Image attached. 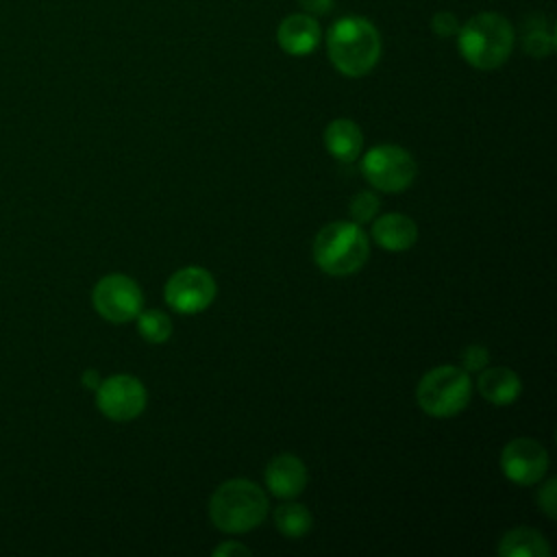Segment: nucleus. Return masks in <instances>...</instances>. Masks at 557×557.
<instances>
[{
  "label": "nucleus",
  "mask_w": 557,
  "mask_h": 557,
  "mask_svg": "<svg viewBox=\"0 0 557 557\" xmlns=\"http://www.w3.org/2000/svg\"><path fill=\"white\" fill-rule=\"evenodd\" d=\"M326 52L339 74L359 78L379 63L381 35L370 20L346 15L335 20L329 28Z\"/></svg>",
  "instance_id": "nucleus-1"
},
{
  "label": "nucleus",
  "mask_w": 557,
  "mask_h": 557,
  "mask_svg": "<svg viewBox=\"0 0 557 557\" xmlns=\"http://www.w3.org/2000/svg\"><path fill=\"white\" fill-rule=\"evenodd\" d=\"M516 33L500 13H476L457 30L461 57L476 70H494L503 65L513 50Z\"/></svg>",
  "instance_id": "nucleus-2"
},
{
  "label": "nucleus",
  "mask_w": 557,
  "mask_h": 557,
  "mask_svg": "<svg viewBox=\"0 0 557 557\" xmlns=\"http://www.w3.org/2000/svg\"><path fill=\"white\" fill-rule=\"evenodd\" d=\"M268 498L261 487L246 479L222 483L209 500L211 522L224 533H244L263 522Z\"/></svg>",
  "instance_id": "nucleus-3"
},
{
  "label": "nucleus",
  "mask_w": 557,
  "mask_h": 557,
  "mask_svg": "<svg viewBox=\"0 0 557 557\" xmlns=\"http://www.w3.org/2000/svg\"><path fill=\"white\" fill-rule=\"evenodd\" d=\"M370 255L366 233L355 222H331L313 242V259L326 274L346 276L363 268Z\"/></svg>",
  "instance_id": "nucleus-4"
},
{
  "label": "nucleus",
  "mask_w": 557,
  "mask_h": 557,
  "mask_svg": "<svg viewBox=\"0 0 557 557\" xmlns=\"http://www.w3.org/2000/svg\"><path fill=\"white\" fill-rule=\"evenodd\" d=\"M470 394L472 383L463 368L440 366L420 379L416 400L424 413L433 418H450L470 403Z\"/></svg>",
  "instance_id": "nucleus-5"
},
{
  "label": "nucleus",
  "mask_w": 557,
  "mask_h": 557,
  "mask_svg": "<svg viewBox=\"0 0 557 557\" xmlns=\"http://www.w3.org/2000/svg\"><path fill=\"white\" fill-rule=\"evenodd\" d=\"M361 172L366 181L381 191L398 194L407 189L416 178V161L400 146H374L361 159Z\"/></svg>",
  "instance_id": "nucleus-6"
},
{
  "label": "nucleus",
  "mask_w": 557,
  "mask_h": 557,
  "mask_svg": "<svg viewBox=\"0 0 557 557\" xmlns=\"http://www.w3.org/2000/svg\"><path fill=\"white\" fill-rule=\"evenodd\" d=\"M96 311L109 322H128L141 311L144 298L139 285L126 274L102 276L91 294Z\"/></svg>",
  "instance_id": "nucleus-7"
},
{
  "label": "nucleus",
  "mask_w": 557,
  "mask_h": 557,
  "mask_svg": "<svg viewBox=\"0 0 557 557\" xmlns=\"http://www.w3.org/2000/svg\"><path fill=\"white\" fill-rule=\"evenodd\" d=\"M215 298V281L205 268H183L165 283V300L178 313H198Z\"/></svg>",
  "instance_id": "nucleus-8"
},
{
  "label": "nucleus",
  "mask_w": 557,
  "mask_h": 557,
  "mask_svg": "<svg viewBox=\"0 0 557 557\" xmlns=\"http://www.w3.org/2000/svg\"><path fill=\"white\" fill-rule=\"evenodd\" d=\"M98 409L115 422L137 418L146 407V389L139 379L131 374H115L96 387Z\"/></svg>",
  "instance_id": "nucleus-9"
},
{
  "label": "nucleus",
  "mask_w": 557,
  "mask_h": 557,
  "mask_svg": "<svg viewBox=\"0 0 557 557\" xmlns=\"http://www.w3.org/2000/svg\"><path fill=\"white\" fill-rule=\"evenodd\" d=\"M500 470L518 485H533L548 470V453L531 437H516L500 453Z\"/></svg>",
  "instance_id": "nucleus-10"
},
{
  "label": "nucleus",
  "mask_w": 557,
  "mask_h": 557,
  "mask_svg": "<svg viewBox=\"0 0 557 557\" xmlns=\"http://www.w3.org/2000/svg\"><path fill=\"white\" fill-rule=\"evenodd\" d=\"M320 26L309 13H292L287 15L276 30L278 46L292 57H305L313 52L320 44Z\"/></svg>",
  "instance_id": "nucleus-11"
},
{
  "label": "nucleus",
  "mask_w": 557,
  "mask_h": 557,
  "mask_svg": "<svg viewBox=\"0 0 557 557\" xmlns=\"http://www.w3.org/2000/svg\"><path fill=\"white\" fill-rule=\"evenodd\" d=\"M265 485L278 498H292L307 485V468L294 455H278L265 468Z\"/></svg>",
  "instance_id": "nucleus-12"
},
{
  "label": "nucleus",
  "mask_w": 557,
  "mask_h": 557,
  "mask_svg": "<svg viewBox=\"0 0 557 557\" xmlns=\"http://www.w3.org/2000/svg\"><path fill=\"white\" fill-rule=\"evenodd\" d=\"M372 237L381 248L400 252L416 244L418 226L411 218H407L403 213H385L383 218H379L374 222Z\"/></svg>",
  "instance_id": "nucleus-13"
},
{
  "label": "nucleus",
  "mask_w": 557,
  "mask_h": 557,
  "mask_svg": "<svg viewBox=\"0 0 557 557\" xmlns=\"http://www.w3.org/2000/svg\"><path fill=\"white\" fill-rule=\"evenodd\" d=\"M324 146L335 159L355 161L363 148L361 128L348 117H337L324 131Z\"/></svg>",
  "instance_id": "nucleus-14"
},
{
  "label": "nucleus",
  "mask_w": 557,
  "mask_h": 557,
  "mask_svg": "<svg viewBox=\"0 0 557 557\" xmlns=\"http://www.w3.org/2000/svg\"><path fill=\"white\" fill-rule=\"evenodd\" d=\"M479 392L483 398H487L494 405H511L522 389V383L518 374L509 368H487L481 372L479 381Z\"/></svg>",
  "instance_id": "nucleus-15"
},
{
  "label": "nucleus",
  "mask_w": 557,
  "mask_h": 557,
  "mask_svg": "<svg viewBox=\"0 0 557 557\" xmlns=\"http://www.w3.org/2000/svg\"><path fill=\"white\" fill-rule=\"evenodd\" d=\"M498 555L503 557H548L550 546L544 535L529 527H518L500 537Z\"/></svg>",
  "instance_id": "nucleus-16"
},
{
  "label": "nucleus",
  "mask_w": 557,
  "mask_h": 557,
  "mask_svg": "<svg viewBox=\"0 0 557 557\" xmlns=\"http://www.w3.org/2000/svg\"><path fill=\"white\" fill-rule=\"evenodd\" d=\"M522 46L531 57H548L555 50V28L544 15H529L522 26Z\"/></svg>",
  "instance_id": "nucleus-17"
},
{
  "label": "nucleus",
  "mask_w": 557,
  "mask_h": 557,
  "mask_svg": "<svg viewBox=\"0 0 557 557\" xmlns=\"http://www.w3.org/2000/svg\"><path fill=\"white\" fill-rule=\"evenodd\" d=\"M311 513L300 503L278 505L274 511V524L285 537H302L311 529Z\"/></svg>",
  "instance_id": "nucleus-18"
},
{
  "label": "nucleus",
  "mask_w": 557,
  "mask_h": 557,
  "mask_svg": "<svg viewBox=\"0 0 557 557\" xmlns=\"http://www.w3.org/2000/svg\"><path fill=\"white\" fill-rule=\"evenodd\" d=\"M137 331L150 344H163L172 335V322L163 311L150 309L137 313Z\"/></svg>",
  "instance_id": "nucleus-19"
},
{
  "label": "nucleus",
  "mask_w": 557,
  "mask_h": 557,
  "mask_svg": "<svg viewBox=\"0 0 557 557\" xmlns=\"http://www.w3.org/2000/svg\"><path fill=\"white\" fill-rule=\"evenodd\" d=\"M376 209H379V198L372 191H359L350 202V215L355 224H363L372 220Z\"/></svg>",
  "instance_id": "nucleus-20"
},
{
  "label": "nucleus",
  "mask_w": 557,
  "mask_h": 557,
  "mask_svg": "<svg viewBox=\"0 0 557 557\" xmlns=\"http://www.w3.org/2000/svg\"><path fill=\"white\" fill-rule=\"evenodd\" d=\"M490 361V352L479 346V344H472V346H466L463 352H461V366L466 372H476V370H483Z\"/></svg>",
  "instance_id": "nucleus-21"
},
{
  "label": "nucleus",
  "mask_w": 557,
  "mask_h": 557,
  "mask_svg": "<svg viewBox=\"0 0 557 557\" xmlns=\"http://www.w3.org/2000/svg\"><path fill=\"white\" fill-rule=\"evenodd\" d=\"M431 30L440 37H453L459 30V22L450 11H440L431 17Z\"/></svg>",
  "instance_id": "nucleus-22"
},
{
  "label": "nucleus",
  "mask_w": 557,
  "mask_h": 557,
  "mask_svg": "<svg viewBox=\"0 0 557 557\" xmlns=\"http://www.w3.org/2000/svg\"><path fill=\"white\" fill-rule=\"evenodd\" d=\"M537 503L540 507L546 511V516L555 518L557 513V500H555V479H550L537 494Z\"/></svg>",
  "instance_id": "nucleus-23"
},
{
  "label": "nucleus",
  "mask_w": 557,
  "mask_h": 557,
  "mask_svg": "<svg viewBox=\"0 0 557 557\" xmlns=\"http://www.w3.org/2000/svg\"><path fill=\"white\" fill-rule=\"evenodd\" d=\"M300 2V7L309 13V15H324V13H329L331 9H333V4H335V0H298Z\"/></svg>",
  "instance_id": "nucleus-24"
},
{
  "label": "nucleus",
  "mask_w": 557,
  "mask_h": 557,
  "mask_svg": "<svg viewBox=\"0 0 557 557\" xmlns=\"http://www.w3.org/2000/svg\"><path fill=\"white\" fill-rule=\"evenodd\" d=\"M215 557H233V555H250V548H246L244 544L239 542H226V544H220L215 550H213Z\"/></svg>",
  "instance_id": "nucleus-25"
},
{
  "label": "nucleus",
  "mask_w": 557,
  "mask_h": 557,
  "mask_svg": "<svg viewBox=\"0 0 557 557\" xmlns=\"http://www.w3.org/2000/svg\"><path fill=\"white\" fill-rule=\"evenodd\" d=\"M83 385H85V387L96 389V387L100 385V376H98V372H96V370H87V372L83 374Z\"/></svg>",
  "instance_id": "nucleus-26"
}]
</instances>
